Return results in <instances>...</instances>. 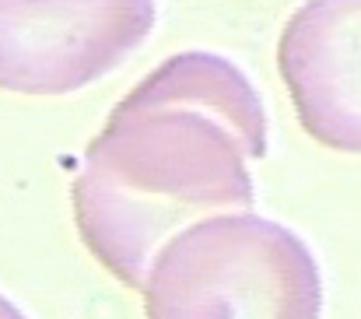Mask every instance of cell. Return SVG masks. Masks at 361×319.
Segmentation results:
<instances>
[{
	"instance_id": "1",
	"label": "cell",
	"mask_w": 361,
	"mask_h": 319,
	"mask_svg": "<svg viewBox=\"0 0 361 319\" xmlns=\"http://www.w3.org/2000/svg\"><path fill=\"white\" fill-rule=\"evenodd\" d=\"M267 155L259 92L225 56L179 53L126 92L71 190L88 253L126 288L193 221L252 207L249 162Z\"/></svg>"
},
{
	"instance_id": "2",
	"label": "cell",
	"mask_w": 361,
	"mask_h": 319,
	"mask_svg": "<svg viewBox=\"0 0 361 319\" xmlns=\"http://www.w3.org/2000/svg\"><path fill=\"white\" fill-rule=\"evenodd\" d=\"M147 319H319L312 249L252 211L214 214L176 231L140 284Z\"/></svg>"
},
{
	"instance_id": "3",
	"label": "cell",
	"mask_w": 361,
	"mask_h": 319,
	"mask_svg": "<svg viewBox=\"0 0 361 319\" xmlns=\"http://www.w3.org/2000/svg\"><path fill=\"white\" fill-rule=\"evenodd\" d=\"M154 0H0V92L71 95L133 56Z\"/></svg>"
},
{
	"instance_id": "4",
	"label": "cell",
	"mask_w": 361,
	"mask_h": 319,
	"mask_svg": "<svg viewBox=\"0 0 361 319\" xmlns=\"http://www.w3.org/2000/svg\"><path fill=\"white\" fill-rule=\"evenodd\" d=\"M277 67L302 130L361 155V0H305L281 32Z\"/></svg>"
},
{
	"instance_id": "5",
	"label": "cell",
	"mask_w": 361,
	"mask_h": 319,
	"mask_svg": "<svg viewBox=\"0 0 361 319\" xmlns=\"http://www.w3.org/2000/svg\"><path fill=\"white\" fill-rule=\"evenodd\" d=\"M0 319H28V316H25L7 295H0Z\"/></svg>"
}]
</instances>
